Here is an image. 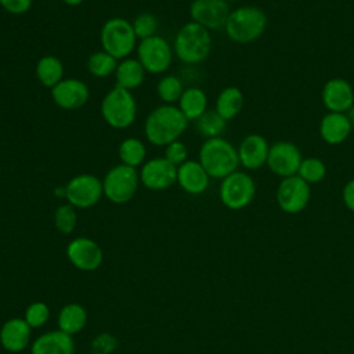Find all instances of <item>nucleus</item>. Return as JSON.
<instances>
[{
    "label": "nucleus",
    "mask_w": 354,
    "mask_h": 354,
    "mask_svg": "<svg viewBox=\"0 0 354 354\" xmlns=\"http://www.w3.org/2000/svg\"><path fill=\"white\" fill-rule=\"evenodd\" d=\"M188 122L177 105L162 104L147 115L144 136L152 145L166 147L180 140L188 127Z\"/></svg>",
    "instance_id": "obj_1"
},
{
    "label": "nucleus",
    "mask_w": 354,
    "mask_h": 354,
    "mask_svg": "<svg viewBox=\"0 0 354 354\" xmlns=\"http://www.w3.org/2000/svg\"><path fill=\"white\" fill-rule=\"evenodd\" d=\"M198 160L210 178L217 180H223L241 166L236 147L223 137L205 140L199 148Z\"/></svg>",
    "instance_id": "obj_2"
},
{
    "label": "nucleus",
    "mask_w": 354,
    "mask_h": 354,
    "mask_svg": "<svg viewBox=\"0 0 354 354\" xmlns=\"http://www.w3.org/2000/svg\"><path fill=\"white\" fill-rule=\"evenodd\" d=\"M267 14L257 6H241L231 10L224 30L227 37L238 44H249L263 36L267 28Z\"/></svg>",
    "instance_id": "obj_3"
},
{
    "label": "nucleus",
    "mask_w": 354,
    "mask_h": 354,
    "mask_svg": "<svg viewBox=\"0 0 354 354\" xmlns=\"http://www.w3.org/2000/svg\"><path fill=\"white\" fill-rule=\"evenodd\" d=\"M212 46L213 40L210 30L189 21L177 30L173 41V51L183 64L194 66L209 57Z\"/></svg>",
    "instance_id": "obj_4"
},
{
    "label": "nucleus",
    "mask_w": 354,
    "mask_h": 354,
    "mask_svg": "<svg viewBox=\"0 0 354 354\" xmlns=\"http://www.w3.org/2000/svg\"><path fill=\"white\" fill-rule=\"evenodd\" d=\"M100 43L104 51L120 61L137 48L138 39L130 21L122 17H113L101 26Z\"/></svg>",
    "instance_id": "obj_5"
},
{
    "label": "nucleus",
    "mask_w": 354,
    "mask_h": 354,
    "mask_svg": "<svg viewBox=\"0 0 354 354\" xmlns=\"http://www.w3.org/2000/svg\"><path fill=\"white\" fill-rule=\"evenodd\" d=\"M100 111L108 126L123 130L130 127L137 118V101L131 91L115 86L104 95Z\"/></svg>",
    "instance_id": "obj_6"
},
{
    "label": "nucleus",
    "mask_w": 354,
    "mask_h": 354,
    "mask_svg": "<svg viewBox=\"0 0 354 354\" xmlns=\"http://www.w3.org/2000/svg\"><path fill=\"white\" fill-rule=\"evenodd\" d=\"M140 185L137 169L123 163L112 166L102 178L104 196L116 205H123L133 199Z\"/></svg>",
    "instance_id": "obj_7"
},
{
    "label": "nucleus",
    "mask_w": 354,
    "mask_h": 354,
    "mask_svg": "<svg viewBox=\"0 0 354 354\" xmlns=\"http://www.w3.org/2000/svg\"><path fill=\"white\" fill-rule=\"evenodd\" d=\"M218 195L221 203L230 210L245 209L256 195L254 178L246 171L236 170L221 180Z\"/></svg>",
    "instance_id": "obj_8"
},
{
    "label": "nucleus",
    "mask_w": 354,
    "mask_h": 354,
    "mask_svg": "<svg viewBox=\"0 0 354 354\" xmlns=\"http://www.w3.org/2000/svg\"><path fill=\"white\" fill-rule=\"evenodd\" d=\"M137 59L141 62L147 73L159 75L166 72L173 62V46L162 36L155 35L140 40L137 44Z\"/></svg>",
    "instance_id": "obj_9"
},
{
    "label": "nucleus",
    "mask_w": 354,
    "mask_h": 354,
    "mask_svg": "<svg viewBox=\"0 0 354 354\" xmlns=\"http://www.w3.org/2000/svg\"><path fill=\"white\" fill-rule=\"evenodd\" d=\"M65 199L75 209H88L104 196L102 180L94 174L83 173L72 177L65 185Z\"/></svg>",
    "instance_id": "obj_10"
},
{
    "label": "nucleus",
    "mask_w": 354,
    "mask_h": 354,
    "mask_svg": "<svg viewBox=\"0 0 354 354\" xmlns=\"http://www.w3.org/2000/svg\"><path fill=\"white\" fill-rule=\"evenodd\" d=\"M277 203L283 213L297 214L303 212L311 199V185L297 174L281 178L277 187Z\"/></svg>",
    "instance_id": "obj_11"
},
{
    "label": "nucleus",
    "mask_w": 354,
    "mask_h": 354,
    "mask_svg": "<svg viewBox=\"0 0 354 354\" xmlns=\"http://www.w3.org/2000/svg\"><path fill=\"white\" fill-rule=\"evenodd\" d=\"M301 160L300 148L290 141H277L270 145L267 166L272 174L281 178L297 174Z\"/></svg>",
    "instance_id": "obj_12"
},
{
    "label": "nucleus",
    "mask_w": 354,
    "mask_h": 354,
    "mask_svg": "<svg viewBox=\"0 0 354 354\" xmlns=\"http://www.w3.org/2000/svg\"><path fill=\"white\" fill-rule=\"evenodd\" d=\"M140 183L151 191H163L176 184L177 166L171 165L166 158L156 156L145 160L140 171Z\"/></svg>",
    "instance_id": "obj_13"
},
{
    "label": "nucleus",
    "mask_w": 354,
    "mask_h": 354,
    "mask_svg": "<svg viewBox=\"0 0 354 354\" xmlns=\"http://www.w3.org/2000/svg\"><path fill=\"white\" fill-rule=\"evenodd\" d=\"M230 12L225 0H192L189 4L191 21L210 32L224 28Z\"/></svg>",
    "instance_id": "obj_14"
},
{
    "label": "nucleus",
    "mask_w": 354,
    "mask_h": 354,
    "mask_svg": "<svg viewBox=\"0 0 354 354\" xmlns=\"http://www.w3.org/2000/svg\"><path fill=\"white\" fill-rule=\"evenodd\" d=\"M51 98L58 108L76 111L87 104L90 98V88L77 77H64L51 88Z\"/></svg>",
    "instance_id": "obj_15"
},
{
    "label": "nucleus",
    "mask_w": 354,
    "mask_h": 354,
    "mask_svg": "<svg viewBox=\"0 0 354 354\" xmlns=\"http://www.w3.org/2000/svg\"><path fill=\"white\" fill-rule=\"evenodd\" d=\"M321 100L328 112L347 113L354 106V88L348 80L332 77L324 83Z\"/></svg>",
    "instance_id": "obj_16"
},
{
    "label": "nucleus",
    "mask_w": 354,
    "mask_h": 354,
    "mask_svg": "<svg viewBox=\"0 0 354 354\" xmlns=\"http://www.w3.org/2000/svg\"><path fill=\"white\" fill-rule=\"evenodd\" d=\"M69 261L82 271H94L102 263V250L98 243L90 238H75L66 248Z\"/></svg>",
    "instance_id": "obj_17"
},
{
    "label": "nucleus",
    "mask_w": 354,
    "mask_h": 354,
    "mask_svg": "<svg viewBox=\"0 0 354 354\" xmlns=\"http://www.w3.org/2000/svg\"><path fill=\"white\" fill-rule=\"evenodd\" d=\"M239 165L246 170H257L267 165L270 144L264 136L259 133L248 134L238 145Z\"/></svg>",
    "instance_id": "obj_18"
},
{
    "label": "nucleus",
    "mask_w": 354,
    "mask_h": 354,
    "mask_svg": "<svg viewBox=\"0 0 354 354\" xmlns=\"http://www.w3.org/2000/svg\"><path fill=\"white\" fill-rule=\"evenodd\" d=\"M354 126L347 113L328 112L319 122V137L328 145H340L351 134Z\"/></svg>",
    "instance_id": "obj_19"
},
{
    "label": "nucleus",
    "mask_w": 354,
    "mask_h": 354,
    "mask_svg": "<svg viewBox=\"0 0 354 354\" xmlns=\"http://www.w3.org/2000/svg\"><path fill=\"white\" fill-rule=\"evenodd\" d=\"M180 188L189 195L203 194L210 184V176L199 160L188 159L177 167V181Z\"/></svg>",
    "instance_id": "obj_20"
},
{
    "label": "nucleus",
    "mask_w": 354,
    "mask_h": 354,
    "mask_svg": "<svg viewBox=\"0 0 354 354\" xmlns=\"http://www.w3.org/2000/svg\"><path fill=\"white\" fill-rule=\"evenodd\" d=\"M30 339V326L22 318H11L0 329V343L10 353L22 351Z\"/></svg>",
    "instance_id": "obj_21"
},
{
    "label": "nucleus",
    "mask_w": 354,
    "mask_h": 354,
    "mask_svg": "<svg viewBox=\"0 0 354 354\" xmlns=\"http://www.w3.org/2000/svg\"><path fill=\"white\" fill-rule=\"evenodd\" d=\"M72 336L62 330L41 335L32 344V354H73Z\"/></svg>",
    "instance_id": "obj_22"
},
{
    "label": "nucleus",
    "mask_w": 354,
    "mask_h": 354,
    "mask_svg": "<svg viewBox=\"0 0 354 354\" xmlns=\"http://www.w3.org/2000/svg\"><path fill=\"white\" fill-rule=\"evenodd\" d=\"M113 75L116 80L115 86L131 91L144 83L147 71L144 69V66L137 58L127 57L118 62V66Z\"/></svg>",
    "instance_id": "obj_23"
},
{
    "label": "nucleus",
    "mask_w": 354,
    "mask_h": 354,
    "mask_svg": "<svg viewBox=\"0 0 354 354\" xmlns=\"http://www.w3.org/2000/svg\"><path fill=\"white\" fill-rule=\"evenodd\" d=\"M243 104H245V97L242 90L236 86H228V87H224L217 94L214 111L224 120L228 122L241 113Z\"/></svg>",
    "instance_id": "obj_24"
},
{
    "label": "nucleus",
    "mask_w": 354,
    "mask_h": 354,
    "mask_svg": "<svg viewBox=\"0 0 354 354\" xmlns=\"http://www.w3.org/2000/svg\"><path fill=\"white\" fill-rule=\"evenodd\" d=\"M177 106L188 120H196L207 111V95L198 86L187 87L181 94Z\"/></svg>",
    "instance_id": "obj_25"
},
{
    "label": "nucleus",
    "mask_w": 354,
    "mask_h": 354,
    "mask_svg": "<svg viewBox=\"0 0 354 354\" xmlns=\"http://www.w3.org/2000/svg\"><path fill=\"white\" fill-rule=\"evenodd\" d=\"M35 72L41 86L53 88L64 79V64L55 55H43L39 58Z\"/></svg>",
    "instance_id": "obj_26"
},
{
    "label": "nucleus",
    "mask_w": 354,
    "mask_h": 354,
    "mask_svg": "<svg viewBox=\"0 0 354 354\" xmlns=\"http://www.w3.org/2000/svg\"><path fill=\"white\" fill-rule=\"evenodd\" d=\"M86 322H87V313L84 307L77 303L66 304L58 315L59 330L71 336L79 333L84 328Z\"/></svg>",
    "instance_id": "obj_27"
},
{
    "label": "nucleus",
    "mask_w": 354,
    "mask_h": 354,
    "mask_svg": "<svg viewBox=\"0 0 354 354\" xmlns=\"http://www.w3.org/2000/svg\"><path fill=\"white\" fill-rule=\"evenodd\" d=\"M118 155L120 163L137 169L138 166H142L147 160V147L140 138L129 137L119 144Z\"/></svg>",
    "instance_id": "obj_28"
},
{
    "label": "nucleus",
    "mask_w": 354,
    "mask_h": 354,
    "mask_svg": "<svg viewBox=\"0 0 354 354\" xmlns=\"http://www.w3.org/2000/svg\"><path fill=\"white\" fill-rule=\"evenodd\" d=\"M227 127V120H224L214 109L206 111L202 116L195 120V129L203 138L221 137Z\"/></svg>",
    "instance_id": "obj_29"
},
{
    "label": "nucleus",
    "mask_w": 354,
    "mask_h": 354,
    "mask_svg": "<svg viewBox=\"0 0 354 354\" xmlns=\"http://www.w3.org/2000/svg\"><path fill=\"white\" fill-rule=\"evenodd\" d=\"M184 82L180 76L165 75L156 84V94L163 104L174 105L184 93Z\"/></svg>",
    "instance_id": "obj_30"
},
{
    "label": "nucleus",
    "mask_w": 354,
    "mask_h": 354,
    "mask_svg": "<svg viewBox=\"0 0 354 354\" xmlns=\"http://www.w3.org/2000/svg\"><path fill=\"white\" fill-rule=\"evenodd\" d=\"M118 62L119 61L115 57H112L104 50H100L90 54V57L87 58L86 66L90 75L95 77H108L115 73Z\"/></svg>",
    "instance_id": "obj_31"
},
{
    "label": "nucleus",
    "mask_w": 354,
    "mask_h": 354,
    "mask_svg": "<svg viewBox=\"0 0 354 354\" xmlns=\"http://www.w3.org/2000/svg\"><path fill=\"white\" fill-rule=\"evenodd\" d=\"M326 171H328L326 165L321 158L308 156V158H303L300 167L297 170V176L311 185V184L321 183L325 178Z\"/></svg>",
    "instance_id": "obj_32"
},
{
    "label": "nucleus",
    "mask_w": 354,
    "mask_h": 354,
    "mask_svg": "<svg viewBox=\"0 0 354 354\" xmlns=\"http://www.w3.org/2000/svg\"><path fill=\"white\" fill-rule=\"evenodd\" d=\"M131 25H133L134 33L140 41V40H144V39H148V37L156 35L158 28H159V19L153 12L144 11V12H140L138 15H136Z\"/></svg>",
    "instance_id": "obj_33"
},
{
    "label": "nucleus",
    "mask_w": 354,
    "mask_h": 354,
    "mask_svg": "<svg viewBox=\"0 0 354 354\" xmlns=\"http://www.w3.org/2000/svg\"><path fill=\"white\" fill-rule=\"evenodd\" d=\"M77 224L76 209L68 202L59 205L54 212V225L61 234H71Z\"/></svg>",
    "instance_id": "obj_34"
},
{
    "label": "nucleus",
    "mask_w": 354,
    "mask_h": 354,
    "mask_svg": "<svg viewBox=\"0 0 354 354\" xmlns=\"http://www.w3.org/2000/svg\"><path fill=\"white\" fill-rule=\"evenodd\" d=\"M50 317V308L43 301H35L32 303L26 311H25V321L30 328H39L43 326Z\"/></svg>",
    "instance_id": "obj_35"
},
{
    "label": "nucleus",
    "mask_w": 354,
    "mask_h": 354,
    "mask_svg": "<svg viewBox=\"0 0 354 354\" xmlns=\"http://www.w3.org/2000/svg\"><path fill=\"white\" fill-rule=\"evenodd\" d=\"M163 158H166L171 165L178 167L185 160H188V148L181 140H176L165 147Z\"/></svg>",
    "instance_id": "obj_36"
},
{
    "label": "nucleus",
    "mask_w": 354,
    "mask_h": 354,
    "mask_svg": "<svg viewBox=\"0 0 354 354\" xmlns=\"http://www.w3.org/2000/svg\"><path fill=\"white\" fill-rule=\"evenodd\" d=\"M116 339L109 333L98 335L91 344L93 354H111L116 348Z\"/></svg>",
    "instance_id": "obj_37"
},
{
    "label": "nucleus",
    "mask_w": 354,
    "mask_h": 354,
    "mask_svg": "<svg viewBox=\"0 0 354 354\" xmlns=\"http://www.w3.org/2000/svg\"><path fill=\"white\" fill-rule=\"evenodd\" d=\"M33 0H0V6L4 11L12 15H21L30 10Z\"/></svg>",
    "instance_id": "obj_38"
},
{
    "label": "nucleus",
    "mask_w": 354,
    "mask_h": 354,
    "mask_svg": "<svg viewBox=\"0 0 354 354\" xmlns=\"http://www.w3.org/2000/svg\"><path fill=\"white\" fill-rule=\"evenodd\" d=\"M342 201L344 206L354 213V178L348 180L342 189Z\"/></svg>",
    "instance_id": "obj_39"
},
{
    "label": "nucleus",
    "mask_w": 354,
    "mask_h": 354,
    "mask_svg": "<svg viewBox=\"0 0 354 354\" xmlns=\"http://www.w3.org/2000/svg\"><path fill=\"white\" fill-rule=\"evenodd\" d=\"M64 4H66V6H69V7H77V6H80L84 0H61Z\"/></svg>",
    "instance_id": "obj_40"
},
{
    "label": "nucleus",
    "mask_w": 354,
    "mask_h": 354,
    "mask_svg": "<svg viewBox=\"0 0 354 354\" xmlns=\"http://www.w3.org/2000/svg\"><path fill=\"white\" fill-rule=\"evenodd\" d=\"M54 194H55V196H57V198H65V195H66L65 185H64V187H58V188H55Z\"/></svg>",
    "instance_id": "obj_41"
},
{
    "label": "nucleus",
    "mask_w": 354,
    "mask_h": 354,
    "mask_svg": "<svg viewBox=\"0 0 354 354\" xmlns=\"http://www.w3.org/2000/svg\"><path fill=\"white\" fill-rule=\"evenodd\" d=\"M348 118H350V120H351V123H353V126H354V106L348 111Z\"/></svg>",
    "instance_id": "obj_42"
},
{
    "label": "nucleus",
    "mask_w": 354,
    "mask_h": 354,
    "mask_svg": "<svg viewBox=\"0 0 354 354\" xmlns=\"http://www.w3.org/2000/svg\"><path fill=\"white\" fill-rule=\"evenodd\" d=\"M227 3H230V1H236V0H225Z\"/></svg>",
    "instance_id": "obj_43"
},
{
    "label": "nucleus",
    "mask_w": 354,
    "mask_h": 354,
    "mask_svg": "<svg viewBox=\"0 0 354 354\" xmlns=\"http://www.w3.org/2000/svg\"><path fill=\"white\" fill-rule=\"evenodd\" d=\"M353 282H354V277H353Z\"/></svg>",
    "instance_id": "obj_44"
}]
</instances>
